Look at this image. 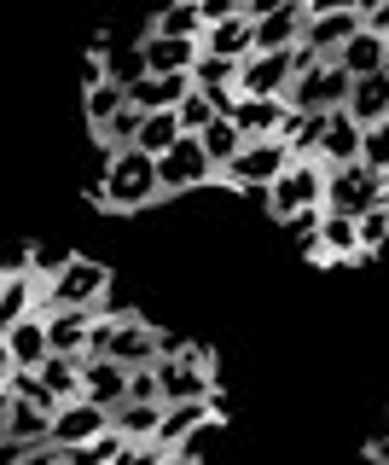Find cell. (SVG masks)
I'll return each instance as SVG.
<instances>
[{
  "label": "cell",
  "mask_w": 389,
  "mask_h": 465,
  "mask_svg": "<svg viewBox=\"0 0 389 465\" xmlns=\"http://www.w3.org/2000/svg\"><path fill=\"white\" fill-rule=\"evenodd\" d=\"M215 442H221V413H209V419H198V425L192 430H186L180 436V442L175 448H169V460H186V465H192V460H204L209 454V448Z\"/></svg>",
  "instance_id": "cell-33"
},
{
  "label": "cell",
  "mask_w": 389,
  "mask_h": 465,
  "mask_svg": "<svg viewBox=\"0 0 389 465\" xmlns=\"http://www.w3.org/2000/svg\"><path fill=\"white\" fill-rule=\"evenodd\" d=\"M105 152V145H99ZM93 203H105V210H146V203L163 198V174H157V157L146 145H117V152H105V169H99V181L88 186Z\"/></svg>",
  "instance_id": "cell-1"
},
{
  "label": "cell",
  "mask_w": 389,
  "mask_h": 465,
  "mask_svg": "<svg viewBox=\"0 0 389 465\" xmlns=\"http://www.w3.org/2000/svg\"><path fill=\"white\" fill-rule=\"evenodd\" d=\"M151 29H157V35H192V41H204V6H198V0H169L163 12H151Z\"/></svg>",
  "instance_id": "cell-28"
},
{
  "label": "cell",
  "mask_w": 389,
  "mask_h": 465,
  "mask_svg": "<svg viewBox=\"0 0 389 465\" xmlns=\"http://www.w3.org/2000/svg\"><path fill=\"white\" fill-rule=\"evenodd\" d=\"M6 436H12V442H24V448L53 442V413H41V407L12 396V407H6Z\"/></svg>",
  "instance_id": "cell-27"
},
{
  "label": "cell",
  "mask_w": 389,
  "mask_h": 465,
  "mask_svg": "<svg viewBox=\"0 0 389 465\" xmlns=\"http://www.w3.org/2000/svg\"><path fill=\"white\" fill-rule=\"evenodd\" d=\"M384 203H389V169H384Z\"/></svg>",
  "instance_id": "cell-49"
},
{
  "label": "cell",
  "mask_w": 389,
  "mask_h": 465,
  "mask_svg": "<svg viewBox=\"0 0 389 465\" xmlns=\"http://www.w3.org/2000/svg\"><path fill=\"white\" fill-rule=\"evenodd\" d=\"M337 64L349 70V76H372V70H389V35L366 24V29H360V35L349 41V47L337 53Z\"/></svg>",
  "instance_id": "cell-22"
},
{
  "label": "cell",
  "mask_w": 389,
  "mask_h": 465,
  "mask_svg": "<svg viewBox=\"0 0 389 465\" xmlns=\"http://www.w3.org/2000/svg\"><path fill=\"white\" fill-rule=\"evenodd\" d=\"M6 343H12V355H18V367H41V361L53 355V338H47V314H24L18 326L6 331Z\"/></svg>",
  "instance_id": "cell-24"
},
{
  "label": "cell",
  "mask_w": 389,
  "mask_h": 465,
  "mask_svg": "<svg viewBox=\"0 0 389 465\" xmlns=\"http://www.w3.org/2000/svg\"><path fill=\"white\" fill-rule=\"evenodd\" d=\"M279 6H297V0H244V12H250V18H262V12H279Z\"/></svg>",
  "instance_id": "cell-45"
},
{
  "label": "cell",
  "mask_w": 389,
  "mask_h": 465,
  "mask_svg": "<svg viewBox=\"0 0 389 465\" xmlns=\"http://www.w3.org/2000/svg\"><path fill=\"white\" fill-rule=\"evenodd\" d=\"M111 425V407L105 401H93V396H76V401H59V413H53V442L64 448H82L88 436H99Z\"/></svg>",
  "instance_id": "cell-10"
},
{
  "label": "cell",
  "mask_w": 389,
  "mask_h": 465,
  "mask_svg": "<svg viewBox=\"0 0 389 465\" xmlns=\"http://www.w3.org/2000/svg\"><path fill=\"white\" fill-rule=\"evenodd\" d=\"M6 407H12V390L0 384V425H6Z\"/></svg>",
  "instance_id": "cell-47"
},
{
  "label": "cell",
  "mask_w": 389,
  "mask_h": 465,
  "mask_svg": "<svg viewBox=\"0 0 389 465\" xmlns=\"http://www.w3.org/2000/svg\"><path fill=\"white\" fill-rule=\"evenodd\" d=\"M140 123H146V111H140V105H134V99H128V105H122L117 116H111V123H105V128H99V134H93V140H99V145H105V152H117V145H134V140H140Z\"/></svg>",
  "instance_id": "cell-34"
},
{
  "label": "cell",
  "mask_w": 389,
  "mask_h": 465,
  "mask_svg": "<svg viewBox=\"0 0 389 465\" xmlns=\"http://www.w3.org/2000/svg\"><path fill=\"white\" fill-rule=\"evenodd\" d=\"M204 6V24H215V18H233V12H244V0H198Z\"/></svg>",
  "instance_id": "cell-42"
},
{
  "label": "cell",
  "mask_w": 389,
  "mask_h": 465,
  "mask_svg": "<svg viewBox=\"0 0 389 465\" xmlns=\"http://www.w3.org/2000/svg\"><path fill=\"white\" fill-rule=\"evenodd\" d=\"M76 302V309H105L111 302V268L93 256H64L53 273H41V309Z\"/></svg>",
  "instance_id": "cell-2"
},
{
  "label": "cell",
  "mask_w": 389,
  "mask_h": 465,
  "mask_svg": "<svg viewBox=\"0 0 389 465\" xmlns=\"http://www.w3.org/2000/svg\"><path fill=\"white\" fill-rule=\"evenodd\" d=\"M175 116H180V128H186V134H204V128H209L221 111H215V99L204 94V87H192V94H186L180 105H175Z\"/></svg>",
  "instance_id": "cell-36"
},
{
  "label": "cell",
  "mask_w": 389,
  "mask_h": 465,
  "mask_svg": "<svg viewBox=\"0 0 389 465\" xmlns=\"http://www.w3.org/2000/svg\"><path fill=\"white\" fill-rule=\"evenodd\" d=\"M192 94V70H169V76H140V82H128V99H134L140 111H175L180 99Z\"/></svg>",
  "instance_id": "cell-17"
},
{
  "label": "cell",
  "mask_w": 389,
  "mask_h": 465,
  "mask_svg": "<svg viewBox=\"0 0 389 465\" xmlns=\"http://www.w3.org/2000/svg\"><path fill=\"white\" fill-rule=\"evenodd\" d=\"M355 227H360V251H366V256L389 251V203H372V210H360Z\"/></svg>",
  "instance_id": "cell-35"
},
{
  "label": "cell",
  "mask_w": 389,
  "mask_h": 465,
  "mask_svg": "<svg viewBox=\"0 0 389 465\" xmlns=\"http://www.w3.org/2000/svg\"><path fill=\"white\" fill-rule=\"evenodd\" d=\"M41 309V273L24 268V273H0V338L18 326L24 314Z\"/></svg>",
  "instance_id": "cell-16"
},
{
  "label": "cell",
  "mask_w": 389,
  "mask_h": 465,
  "mask_svg": "<svg viewBox=\"0 0 389 465\" xmlns=\"http://www.w3.org/2000/svg\"><path fill=\"white\" fill-rule=\"evenodd\" d=\"M291 82V47H256L238 58V94H285Z\"/></svg>",
  "instance_id": "cell-8"
},
{
  "label": "cell",
  "mask_w": 389,
  "mask_h": 465,
  "mask_svg": "<svg viewBox=\"0 0 389 465\" xmlns=\"http://www.w3.org/2000/svg\"><path fill=\"white\" fill-rule=\"evenodd\" d=\"M360 134H366V128L355 123V111L349 105H337L326 116V140H320V163L331 169V163H355L360 157Z\"/></svg>",
  "instance_id": "cell-21"
},
{
  "label": "cell",
  "mask_w": 389,
  "mask_h": 465,
  "mask_svg": "<svg viewBox=\"0 0 389 465\" xmlns=\"http://www.w3.org/2000/svg\"><path fill=\"white\" fill-rule=\"evenodd\" d=\"M163 331L146 326V320H134V314H122L117 320V338H111V355L122 361V367H151V361H163Z\"/></svg>",
  "instance_id": "cell-11"
},
{
  "label": "cell",
  "mask_w": 389,
  "mask_h": 465,
  "mask_svg": "<svg viewBox=\"0 0 389 465\" xmlns=\"http://www.w3.org/2000/svg\"><path fill=\"white\" fill-rule=\"evenodd\" d=\"M360 29H366V12H360V6H349V12H320V18H308L302 41H308V47H320L326 58H337L360 35Z\"/></svg>",
  "instance_id": "cell-13"
},
{
  "label": "cell",
  "mask_w": 389,
  "mask_h": 465,
  "mask_svg": "<svg viewBox=\"0 0 389 465\" xmlns=\"http://www.w3.org/2000/svg\"><path fill=\"white\" fill-rule=\"evenodd\" d=\"M128 396H134V401H163V378H157V361H151V367H128Z\"/></svg>",
  "instance_id": "cell-40"
},
{
  "label": "cell",
  "mask_w": 389,
  "mask_h": 465,
  "mask_svg": "<svg viewBox=\"0 0 389 465\" xmlns=\"http://www.w3.org/2000/svg\"><path fill=\"white\" fill-rule=\"evenodd\" d=\"M105 64H111V82H140V76H146V47H140V41H134V47H111V41H105Z\"/></svg>",
  "instance_id": "cell-37"
},
{
  "label": "cell",
  "mask_w": 389,
  "mask_h": 465,
  "mask_svg": "<svg viewBox=\"0 0 389 465\" xmlns=\"http://www.w3.org/2000/svg\"><path fill=\"white\" fill-rule=\"evenodd\" d=\"M308 262H326V268H337V262H366V251H360V227H355L349 210H320V232H314Z\"/></svg>",
  "instance_id": "cell-9"
},
{
  "label": "cell",
  "mask_w": 389,
  "mask_h": 465,
  "mask_svg": "<svg viewBox=\"0 0 389 465\" xmlns=\"http://www.w3.org/2000/svg\"><path fill=\"white\" fill-rule=\"evenodd\" d=\"M146 70L151 76H169V70H192L198 64V53H204V41H192V35H157V29H146Z\"/></svg>",
  "instance_id": "cell-18"
},
{
  "label": "cell",
  "mask_w": 389,
  "mask_h": 465,
  "mask_svg": "<svg viewBox=\"0 0 389 465\" xmlns=\"http://www.w3.org/2000/svg\"><path fill=\"white\" fill-rule=\"evenodd\" d=\"M372 203H384V174L378 169H366L355 157V163H331L326 169V210H372Z\"/></svg>",
  "instance_id": "cell-6"
},
{
  "label": "cell",
  "mask_w": 389,
  "mask_h": 465,
  "mask_svg": "<svg viewBox=\"0 0 389 465\" xmlns=\"http://www.w3.org/2000/svg\"><path fill=\"white\" fill-rule=\"evenodd\" d=\"M12 372H18V355H12V343L0 338V384H12Z\"/></svg>",
  "instance_id": "cell-44"
},
{
  "label": "cell",
  "mask_w": 389,
  "mask_h": 465,
  "mask_svg": "<svg viewBox=\"0 0 389 465\" xmlns=\"http://www.w3.org/2000/svg\"><path fill=\"white\" fill-rule=\"evenodd\" d=\"M47 314V338L59 355H88V326H93V314L99 309H76V302H53V309H41Z\"/></svg>",
  "instance_id": "cell-15"
},
{
  "label": "cell",
  "mask_w": 389,
  "mask_h": 465,
  "mask_svg": "<svg viewBox=\"0 0 389 465\" xmlns=\"http://www.w3.org/2000/svg\"><path fill=\"white\" fill-rule=\"evenodd\" d=\"M0 436H6V425H0Z\"/></svg>",
  "instance_id": "cell-50"
},
{
  "label": "cell",
  "mask_w": 389,
  "mask_h": 465,
  "mask_svg": "<svg viewBox=\"0 0 389 465\" xmlns=\"http://www.w3.org/2000/svg\"><path fill=\"white\" fill-rule=\"evenodd\" d=\"M209 413H221V396H192V401H169V407H163V425H157V436H151V442H157V448H163V454H169V448H175L180 436L198 425V419H209Z\"/></svg>",
  "instance_id": "cell-20"
},
{
  "label": "cell",
  "mask_w": 389,
  "mask_h": 465,
  "mask_svg": "<svg viewBox=\"0 0 389 465\" xmlns=\"http://www.w3.org/2000/svg\"><path fill=\"white\" fill-rule=\"evenodd\" d=\"M157 174H163V198H175V193H198V186H209L215 163H209V152H204L198 134H180L163 157H157Z\"/></svg>",
  "instance_id": "cell-5"
},
{
  "label": "cell",
  "mask_w": 389,
  "mask_h": 465,
  "mask_svg": "<svg viewBox=\"0 0 389 465\" xmlns=\"http://www.w3.org/2000/svg\"><path fill=\"white\" fill-rule=\"evenodd\" d=\"M163 407L169 401H134V396H128L122 407H111V425L140 448V442H151V436H157V425H163Z\"/></svg>",
  "instance_id": "cell-25"
},
{
  "label": "cell",
  "mask_w": 389,
  "mask_h": 465,
  "mask_svg": "<svg viewBox=\"0 0 389 465\" xmlns=\"http://www.w3.org/2000/svg\"><path fill=\"white\" fill-rule=\"evenodd\" d=\"M285 163H291V145H285L279 134H273V140H244V152L215 174V181L233 186V193H267L273 174H279Z\"/></svg>",
  "instance_id": "cell-4"
},
{
  "label": "cell",
  "mask_w": 389,
  "mask_h": 465,
  "mask_svg": "<svg viewBox=\"0 0 389 465\" xmlns=\"http://www.w3.org/2000/svg\"><path fill=\"white\" fill-rule=\"evenodd\" d=\"M349 111L355 123H384L389 116V70H372V76H355V94H349Z\"/></svg>",
  "instance_id": "cell-26"
},
{
  "label": "cell",
  "mask_w": 389,
  "mask_h": 465,
  "mask_svg": "<svg viewBox=\"0 0 389 465\" xmlns=\"http://www.w3.org/2000/svg\"><path fill=\"white\" fill-rule=\"evenodd\" d=\"M302 6H308V18H320V12H349L355 0H302Z\"/></svg>",
  "instance_id": "cell-43"
},
{
  "label": "cell",
  "mask_w": 389,
  "mask_h": 465,
  "mask_svg": "<svg viewBox=\"0 0 389 465\" xmlns=\"http://www.w3.org/2000/svg\"><path fill=\"white\" fill-rule=\"evenodd\" d=\"M360 163L366 169H389V116L384 123H366V134H360Z\"/></svg>",
  "instance_id": "cell-39"
},
{
  "label": "cell",
  "mask_w": 389,
  "mask_h": 465,
  "mask_svg": "<svg viewBox=\"0 0 389 465\" xmlns=\"http://www.w3.org/2000/svg\"><path fill=\"white\" fill-rule=\"evenodd\" d=\"M320 64H326L320 47H308V41H297V47H291V70H297V76H308V70H320Z\"/></svg>",
  "instance_id": "cell-41"
},
{
  "label": "cell",
  "mask_w": 389,
  "mask_h": 465,
  "mask_svg": "<svg viewBox=\"0 0 389 465\" xmlns=\"http://www.w3.org/2000/svg\"><path fill=\"white\" fill-rule=\"evenodd\" d=\"M41 378L59 390V401H76L82 396V355H59V349H53V355L41 361Z\"/></svg>",
  "instance_id": "cell-31"
},
{
  "label": "cell",
  "mask_w": 389,
  "mask_h": 465,
  "mask_svg": "<svg viewBox=\"0 0 389 465\" xmlns=\"http://www.w3.org/2000/svg\"><path fill=\"white\" fill-rule=\"evenodd\" d=\"M262 203H267L273 222H291V215L326 203V163H320V157H291V163L273 174V186L262 193Z\"/></svg>",
  "instance_id": "cell-3"
},
{
  "label": "cell",
  "mask_w": 389,
  "mask_h": 465,
  "mask_svg": "<svg viewBox=\"0 0 389 465\" xmlns=\"http://www.w3.org/2000/svg\"><path fill=\"white\" fill-rule=\"evenodd\" d=\"M302 29H308V6H279V12H262L256 18V47H297Z\"/></svg>",
  "instance_id": "cell-23"
},
{
  "label": "cell",
  "mask_w": 389,
  "mask_h": 465,
  "mask_svg": "<svg viewBox=\"0 0 389 465\" xmlns=\"http://www.w3.org/2000/svg\"><path fill=\"white\" fill-rule=\"evenodd\" d=\"M366 24H372V29H384V35H389V0H384V6H378V12H372V18H366Z\"/></svg>",
  "instance_id": "cell-46"
},
{
  "label": "cell",
  "mask_w": 389,
  "mask_h": 465,
  "mask_svg": "<svg viewBox=\"0 0 389 465\" xmlns=\"http://www.w3.org/2000/svg\"><path fill=\"white\" fill-rule=\"evenodd\" d=\"M355 6H360V12H366V18H372V12H378V6H384V0H355Z\"/></svg>",
  "instance_id": "cell-48"
},
{
  "label": "cell",
  "mask_w": 389,
  "mask_h": 465,
  "mask_svg": "<svg viewBox=\"0 0 389 465\" xmlns=\"http://www.w3.org/2000/svg\"><path fill=\"white\" fill-rule=\"evenodd\" d=\"M227 82H238V58L198 53V64H192V87H227Z\"/></svg>",
  "instance_id": "cell-38"
},
{
  "label": "cell",
  "mask_w": 389,
  "mask_h": 465,
  "mask_svg": "<svg viewBox=\"0 0 389 465\" xmlns=\"http://www.w3.org/2000/svg\"><path fill=\"white\" fill-rule=\"evenodd\" d=\"M180 134H186V128H180L175 111H146V123H140V140H134V145H146L151 157H163Z\"/></svg>",
  "instance_id": "cell-32"
},
{
  "label": "cell",
  "mask_w": 389,
  "mask_h": 465,
  "mask_svg": "<svg viewBox=\"0 0 389 465\" xmlns=\"http://www.w3.org/2000/svg\"><path fill=\"white\" fill-rule=\"evenodd\" d=\"M349 94H355V76L337 58H326L320 70H308V76H297L285 87V99H291L297 111H337V105H349Z\"/></svg>",
  "instance_id": "cell-7"
},
{
  "label": "cell",
  "mask_w": 389,
  "mask_h": 465,
  "mask_svg": "<svg viewBox=\"0 0 389 465\" xmlns=\"http://www.w3.org/2000/svg\"><path fill=\"white\" fill-rule=\"evenodd\" d=\"M285 111H291V99L285 94H238L233 105V123L244 128V140H273L285 123Z\"/></svg>",
  "instance_id": "cell-12"
},
{
  "label": "cell",
  "mask_w": 389,
  "mask_h": 465,
  "mask_svg": "<svg viewBox=\"0 0 389 465\" xmlns=\"http://www.w3.org/2000/svg\"><path fill=\"white\" fill-rule=\"evenodd\" d=\"M82 396H93L105 407H122L128 401V367L117 355H82Z\"/></svg>",
  "instance_id": "cell-14"
},
{
  "label": "cell",
  "mask_w": 389,
  "mask_h": 465,
  "mask_svg": "<svg viewBox=\"0 0 389 465\" xmlns=\"http://www.w3.org/2000/svg\"><path fill=\"white\" fill-rule=\"evenodd\" d=\"M122 105H128V87H122V82H99V87H88V94H82V111H88V128H93V134H99V128H105Z\"/></svg>",
  "instance_id": "cell-30"
},
{
  "label": "cell",
  "mask_w": 389,
  "mask_h": 465,
  "mask_svg": "<svg viewBox=\"0 0 389 465\" xmlns=\"http://www.w3.org/2000/svg\"><path fill=\"white\" fill-rule=\"evenodd\" d=\"M204 53H221V58L256 53V18H250V12H233V18L204 24Z\"/></svg>",
  "instance_id": "cell-19"
},
{
  "label": "cell",
  "mask_w": 389,
  "mask_h": 465,
  "mask_svg": "<svg viewBox=\"0 0 389 465\" xmlns=\"http://www.w3.org/2000/svg\"><path fill=\"white\" fill-rule=\"evenodd\" d=\"M198 140H204V152H209L215 174H221V169H227V163H233V157L244 152V128L233 123V116H215V123H209V128H204Z\"/></svg>",
  "instance_id": "cell-29"
}]
</instances>
